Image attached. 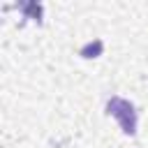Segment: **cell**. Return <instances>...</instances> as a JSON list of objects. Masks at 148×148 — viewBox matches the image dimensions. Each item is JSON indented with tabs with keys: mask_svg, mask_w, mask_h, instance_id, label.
Masks as SVG:
<instances>
[{
	"mask_svg": "<svg viewBox=\"0 0 148 148\" xmlns=\"http://www.w3.org/2000/svg\"><path fill=\"white\" fill-rule=\"evenodd\" d=\"M106 113L113 116L120 123V127H123L125 134H130V136L136 134V111H134L132 102H127L123 97H111L106 102Z\"/></svg>",
	"mask_w": 148,
	"mask_h": 148,
	"instance_id": "obj_1",
	"label": "cell"
}]
</instances>
